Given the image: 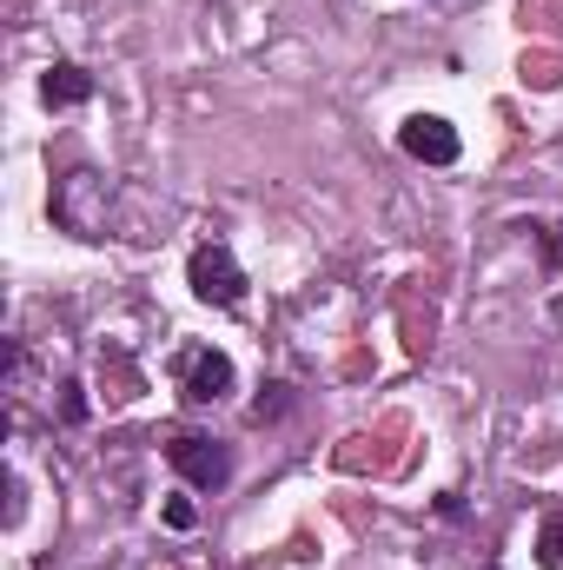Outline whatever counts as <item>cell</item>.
Segmentation results:
<instances>
[{
    "mask_svg": "<svg viewBox=\"0 0 563 570\" xmlns=\"http://www.w3.org/2000/svg\"><path fill=\"white\" fill-rule=\"evenodd\" d=\"M186 279H192V292H199L206 305H219V312H239V305H246V273H239V259H233L226 246H199V253L186 259Z\"/></svg>",
    "mask_w": 563,
    "mask_h": 570,
    "instance_id": "1",
    "label": "cell"
},
{
    "mask_svg": "<svg viewBox=\"0 0 563 570\" xmlns=\"http://www.w3.org/2000/svg\"><path fill=\"white\" fill-rule=\"evenodd\" d=\"M398 146L424 159V166H451L457 159V127L451 120H437V114H412L405 127H398Z\"/></svg>",
    "mask_w": 563,
    "mask_h": 570,
    "instance_id": "4",
    "label": "cell"
},
{
    "mask_svg": "<svg viewBox=\"0 0 563 570\" xmlns=\"http://www.w3.org/2000/svg\"><path fill=\"white\" fill-rule=\"evenodd\" d=\"M166 458H172V471H179L186 484H199V491H219V484L233 478V451H226L219 438H199V431H179V438L166 444Z\"/></svg>",
    "mask_w": 563,
    "mask_h": 570,
    "instance_id": "2",
    "label": "cell"
},
{
    "mask_svg": "<svg viewBox=\"0 0 563 570\" xmlns=\"http://www.w3.org/2000/svg\"><path fill=\"white\" fill-rule=\"evenodd\" d=\"M537 564L563 570V518H544V531H537Z\"/></svg>",
    "mask_w": 563,
    "mask_h": 570,
    "instance_id": "6",
    "label": "cell"
},
{
    "mask_svg": "<svg viewBox=\"0 0 563 570\" xmlns=\"http://www.w3.org/2000/svg\"><path fill=\"white\" fill-rule=\"evenodd\" d=\"M166 524H179V531H186V524H192V504H186V498H172V504H166Z\"/></svg>",
    "mask_w": 563,
    "mask_h": 570,
    "instance_id": "7",
    "label": "cell"
},
{
    "mask_svg": "<svg viewBox=\"0 0 563 570\" xmlns=\"http://www.w3.org/2000/svg\"><path fill=\"white\" fill-rule=\"evenodd\" d=\"M226 392H233V358L226 352H213V345L179 352V399L186 405H219Z\"/></svg>",
    "mask_w": 563,
    "mask_h": 570,
    "instance_id": "3",
    "label": "cell"
},
{
    "mask_svg": "<svg viewBox=\"0 0 563 570\" xmlns=\"http://www.w3.org/2000/svg\"><path fill=\"white\" fill-rule=\"evenodd\" d=\"M40 100H47V107H80V100H93V73L73 67V60H60V67H47Z\"/></svg>",
    "mask_w": 563,
    "mask_h": 570,
    "instance_id": "5",
    "label": "cell"
}]
</instances>
